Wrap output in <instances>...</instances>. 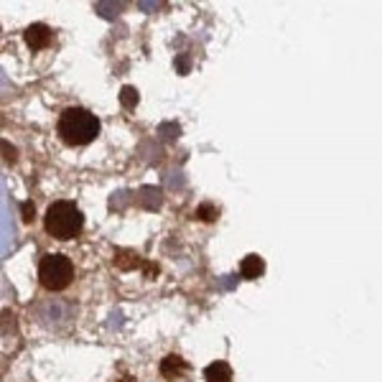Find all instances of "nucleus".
Returning a JSON list of instances; mask_svg holds the SVG:
<instances>
[{"label": "nucleus", "mask_w": 382, "mask_h": 382, "mask_svg": "<svg viewBox=\"0 0 382 382\" xmlns=\"http://www.w3.org/2000/svg\"><path fill=\"white\" fill-rule=\"evenodd\" d=\"M56 135L69 148H85L100 135V117L87 107H67L61 110L56 120Z\"/></svg>", "instance_id": "f257e3e1"}, {"label": "nucleus", "mask_w": 382, "mask_h": 382, "mask_svg": "<svg viewBox=\"0 0 382 382\" xmlns=\"http://www.w3.org/2000/svg\"><path fill=\"white\" fill-rule=\"evenodd\" d=\"M43 230L51 240H59V243H69L74 237L82 235L85 230V214L74 201L59 199L51 201L46 214H43Z\"/></svg>", "instance_id": "f03ea898"}, {"label": "nucleus", "mask_w": 382, "mask_h": 382, "mask_svg": "<svg viewBox=\"0 0 382 382\" xmlns=\"http://www.w3.org/2000/svg\"><path fill=\"white\" fill-rule=\"evenodd\" d=\"M74 262L69 255L64 253H49L43 255L38 262V283L43 291L49 293H61L67 291L69 285L74 283Z\"/></svg>", "instance_id": "7ed1b4c3"}, {"label": "nucleus", "mask_w": 382, "mask_h": 382, "mask_svg": "<svg viewBox=\"0 0 382 382\" xmlns=\"http://www.w3.org/2000/svg\"><path fill=\"white\" fill-rule=\"evenodd\" d=\"M23 38L33 51H41L51 43V28L49 26H43V23H33V26L26 28Z\"/></svg>", "instance_id": "20e7f679"}, {"label": "nucleus", "mask_w": 382, "mask_h": 382, "mask_svg": "<svg viewBox=\"0 0 382 382\" xmlns=\"http://www.w3.org/2000/svg\"><path fill=\"white\" fill-rule=\"evenodd\" d=\"M206 382H232V367L225 362V359H214L212 364H206L204 370Z\"/></svg>", "instance_id": "39448f33"}, {"label": "nucleus", "mask_w": 382, "mask_h": 382, "mask_svg": "<svg viewBox=\"0 0 382 382\" xmlns=\"http://www.w3.org/2000/svg\"><path fill=\"white\" fill-rule=\"evenodd\" d=\"M240 273H243L248 280L260 278V275L265 273V260H262L260 255H248V258L243 260V265H240Z\"/></svg>", "instance_id": "423d86ee"}, {"label": "nucleus", "mask_w": 382, "mask_h": 382, "mask_svg": "<svg viewBox=\"0 0 382 382\" xmlns=\"http://www.w3.org/2000/svg\"><path fill=\"white\" fill-rule=\"evenodd\" d=\"M184 372H186V362H184L179 354H169V357H164V362H161V375L169 377V380H174V377H181Z\"/></svg>", "instance_id": "0eeeda50"}, {"label": "nucleus", "mask_w": 382, "mask_h": 382, "mask_svg": "<svg viewBox=\"0 0 382 382\" xmlns=\"http://www.w3.org/2000/svg\"><path fill=\"white\" fill-rule=\"evenodd\" d=\"M120 102H122V107H135V105H138V92H135L133 87H125V90L120 92Z\"/></svg>", "instance_id": "6e6552de"}, {"label": "nucleus", "mask_w": 382, "mask_h": 382, "mask_svg": "<svg viewBox=\"0 0 382 382\" xmlns=\"http://www.w3.org/2000/svg\"><path fill=\"white\" fill-rule=\"evenodd\" d=\"M23 212H26V214H23V222H33V204H31V206L26 204V206H23Z\"/></svg>", "instance_id": "1a4fd4ad"}]
</instances>
